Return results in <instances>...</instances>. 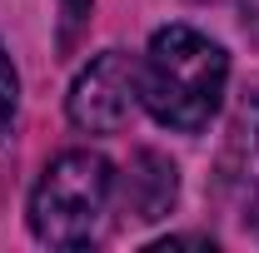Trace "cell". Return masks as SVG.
<instances>
[{"label":"cell","mask_w":259,"mask_h":253,"mask_svg":"<svg viewBox=\"0 0 259 253\" xmlns=\"http://www.w3.org/2000/svg\"><path fill=\"white\" fill-rule=\"evenodd\" d=\"M229 80V55L209 35L190 25H164L155 30L145 60H140V104L155 114V124L199 134L214 119L220 95Z\"/></svg>","instance_id":"obj_1"},{"label":"cell","mask_w":259,"mask_h":253,"mask_svg":"<svg viewBox=\"0 0 259 253\" xmlns=\"http://www.w3.org/2000/svg\"><path fill=\"white\" fill-rule=\"evenodd\" d=\"M115 204V169L105 154L90 149H70L55 164H45V174L30 189V233L50 248H90Z\"/></svg>","instance_id":"obj_2"},{"label":"cell","mask_w":259,"mask_h":253,"mask_svg":"<svg viewBox=\"0 0 259 253\" xmlns=\"http://www.w3.org/2000/svg\"><path fill=\"white\" fill-rule=\"evenodd\" d=\"M135 104H140V60L125 50H105L75 75L65 95V114L85 134H120Z\"/></svg>","instance_id":"obj_3"},{"label":"cell","mask_w":259,"mask_h":253,"mask_svg":"<svg viewBox=\"0 0 259 253\" xmlns=\"http://www.w3.org/2000/svg\"><path fill=\"white\" fill-rule=\"evenodd\" d=\"M214 194L229 199L234 219H249L259 209V90L239 99L234 124H229L225 154H220V174H214Z\"/></svg>","instance_id":"obj_4"},{"label":"cell","mask_w":259,"mask_h":253,"mask_svg":"<svg viewBox=\"0 0 259 253\" xmlns=\"http://www.w3.org/2000/svg\"><path fill=\"white\" fill-rule=\"evenodd\" d=\"M175 194H180V174H175V164L155 149H140V154L130 159L125 169V204L135 219L155 223L164 219L169 209H175Z\"/></svg>","instance_id":"obj_5"},{"label":"cell","mask_w":259,"mask_h":253,"mask_svg":"<svg viewBox=\"0 0 259 253\" xmlns=\"http://www.w3.org/2000/svg\"><path fill=\"white\" fill-rule=\"evenodd\" d=\"M15 104H20V80H15V65H10L5 45H0V139L15 124Z\"/></svg>","instance_id":"obj_6"},{"label":"cell","mask_w":259,"mask_h":253,"mask_svg":"<svg viewBox=\"0 0 259 253\" xmlns=\"http://www.w3.org/2000/svg\"><path fill=\"white\" fill-rule=\"evenodd\" d=\"M60 15H65L60 45L70 50V45H75V30H80V25H85V15H90V0H60Z\"/></svg>","instance_id":"obj_7"},{"label":"cell","mask_w":259,"mask_h":253,"mask_svg":"<svg viewBox=\"0 0 259 253\" xmlns=\"http://www.w3.org/2000/svg\"><path fill=\"white\" fill-rule=\"evenodd\" d=\"M164 248H214V238H204V233H175V238L155 243V253H164Z\"/></svg>","instance_id":"obj_8"}]
</instances>
